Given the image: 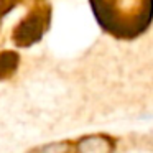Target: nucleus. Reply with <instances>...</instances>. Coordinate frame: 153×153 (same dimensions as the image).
<instances>
[{
    "label": "nucleus",
    "mask_w": 153,
    "mask_h": 153,
    "mask_svg": "<svg viewBox=\"0 0 153 153\" xmlns=\"http://www.w3.org/2000/svg\"><path fill=\"white\" fill-rule=\"evenodd\" d=\"M17 66V56L13 53H5L0 56V76L10 74Z\"/></svg>",
    "instance_id": "5"
},
{
    "label": "nucleus",
    "mask_w": 153,
    "mask_h": 153,
    "mask_svg": "<svg viewBox=\"0 0 153 153\" xmlns=\"http://www.w3.org/2000/svg\"><path fill=\"white\" fill-rule=\"evenodd\" d=\"M71 150H73V143L68 142V140H59V142L36 146V148L30 150L28 153H71Z\"/></svg>",
    "instance_id": "4"
},
{
    "label": "nucleus",
    "mask_w": 153,
    "mask_h": 153,
    "mask_svg": "<svg viewBox=\"0 0 153 153\" xmlns=\"http://www.w3.org/2000/svg\"><path fill=\"white\" fill-rule=\"evenodd\" d=\"M99 23L119 36L145 30L153 13V0H91Z\"/></svg>",
    "instance_id": "1"
},
{
    "label": "nucleus",
    "mask_w": 153,
    "mask_h": 153,
    "mask_svg": "<svg viewBox=\"0 0 153 153\" xmlns=\"http://www.w3.org/2000/svg\"><path fill=\"white\" fill-rule=\"evenodd\" d=\"M41 31H43V28H41V18L30 17L28 20H25L17 28V31H15V40H17L18 45L27 46V45H31V43L40 40Z\"/></svg>",
    "instance_id": "3"
},
{
    "label": "nucleus",
    "mask_w": 153,
    "mask_h": 153,
    "mask_svg": "<svg viewBox=\"0 0 153 153\" xmlns=\"http://www.w3.org/2000/svg\"><path fill=\"white\" fill-rule=\"evenodd\" d=\"M74 153H115L117 140L107 133H91L77 140Z\"/></svg>",
    "instance_id": "2"
}]
</instances>
